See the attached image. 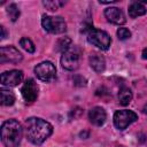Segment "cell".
<instances>
[{
  "label": "cell",
  "instance_id": "6da1fadb",
  "mask_svg": "<svg viewBox=\"0 0 147 147\" xmlns=\"http://www.w3.org/2000/svg\"><path fill=\"white\" fill-rule=\"evenodd\" d=\"M53 132V126L39 117H30L25 121L26 138L33 145H41Z\"/></svg>",
  "mask_w": 147,
  "mask_h": 147
},
{
  "label": "cell",
  "instance_id": "7a4b0ae2",
  "mask_svg": "<svg viewBox=\"0 0 147 147\" xmlns=\"http://www.w3.org/2000/svg\"><path fill=\"white\" fill-rule=\"evenodd\" d=\"M23 130L16 119H8L1 125V141L6 147H18Z\"/></svg>",
  "mask_w": 147,
  "mask_h": 147
},
{
  "label": "cell",
  "instance_id": "3957f363",
  "mask_svg": "<svg viewBox=\"0 0 147 147\" xmlns=\"http://www.w3.org/2000/svg\"><path fill=\"white\" fill-rule=\"evenodd\" d=\"M80 49L77 46H71L68 48L65 52H63L61 56V65L70 71L76 70L79 67V61H80Z\"/></svg>",
  "mask_w": 147,
  "mask_h": 147
},
{
  "label": "cell",
  "instance_id": "277c9868",
  "mask_svg": "<svg viewBox=\"0 0 147 147\" xmlns=\"http://www.w3.org/2000/svg\"><path fill=\"white\" fill-rule=\"evenodd\" d=\"M87 40L90 44L96 46L101 51H107L111 44V38L106 31L98 30L94 28H92L87 32Z\"/></svg>",
  "mask_w": 147,
  "mask_h": 147
},
{
  "label": "cell",
  "instance_id": "5b68a950",
  "mask_svg": "<svg viewBox=\"0 0 147 147\" xmlns=\"http://www.w3.org/2000/svg\"><path fill=\"white\" fill-rule=\"evenodd\" d=\"M41 24H42V28L47 32L54 33V34L63 33L67 30V24L61 16H46L45 15L42 16Z\"/></svg>",
  "mask_w": 147,
  "mask_h": 147
},
{
  "label": "cell",
  "instance_id": "8992f818",
  "mask_svg": "<svg viewBox=\"0 0 147 147\" xmlns=\"http://www.w3.org/2000/svg\"><path fill=\"white\" fill-rule=\"evenodd\" d=\"M34 74L41 82H52L56 77V68L49 61H44L34 67Z\"/></svg>",
  "mask_w": 147,
  "mask_h": 147
},
{
  "label": "cell",
  "instance_id": "52a82bcc",
  "mask_svg": "<svg viewBox=\"0 0 147 147\" xmlns=\"http://www.w3.org/2000/svg\"><path fill=\"white\" fill-rule=\"evenodd\" d=\"M137 119H138L137 114L127 109L117 110L114 115V124L118 130H125L130 124H132Z\"/></svg>",
  "mask_w": 147,
  "mask_h": 147
},
{
  "label": "cell",
  "instance_id": "ba28073f",
  "mask_svg": "<svg viewBox=\"0 0 147 147\" xmlns=\"http://www.w3.org/2000/svg\"><path fill=\"white\" fill-rule=\"evenodd\" d=\"M23 59L21 52L15 48L14 46H2L0 48V61L1 63L10 62V63H18Z\"/></svg>",
  "mask_w": 147,
  "mask_h": 147
},
{
  "label": "cell",
  "instance_id": "9c48e42d",
  "mask_svg": "<svg viewBox=\"0 0 147 147\" xmlns=\"http://www.w3.org/2000/svg\"><path fill=\"white\" fill-rule=\"evenodd\" d=\"M38 92H39V87L32 78L28 79L21 90L22 96L26 102H33L38 98Z\"/></svg>",
  "mask_w": 147,
  "mask_h": 147
},
{
  "label": "cell",
  "instance_id": "30bf717a",
  "mask_svg": "<svg viewBox=\"0 0 147 147\" xmlns=\"http://www.w3.org/2000/svg\"><path fill=\"white\" fill-rule=\"evenodd\" d=\"M1 84L3 86H16L23 80L22 70H10L1 74Z\"/></svg>",
  "mask_w": 147,
  "mask_h": 147
},
{
  "label": "cell",
  "instance_id": "8fae6325",
  "mask_svg": "<svg viewBox=\"0 0 147 147\" xmlns=\"http://www.w3.org/2000/svg\"><path fill=\"white\" fill-rule=\"evenodd\" d=\"M105 16L106 18L110 22V23H114V24H124L126 18H125V15L124 13L117 8V7H109L105 10Z\"/></svg>",
  "mask_w": 147,
  "mask_h": 147
},
{
  "label": "cell",
  "instance_id": "7c38bea8",
  "mask_svg": "<svg viewBox=\"0 0 147 147\" xmlns=\"http://www.w3.org/2000/svg\"><path fill=\"white\" fill-rule=\"evenodd\" d=\"M88 118H90V122L96 126H101L106 119H107V114H106V110L101 107H94L90 110L88 113Z\"/></svg>",
  "mask_w": 147,
  "mask_h": 147
},
{
  "label": "cell",
  "instance_id": "4fadbf2b",
  "mask_svg": "<svg viewBox=\"0 0 147 147\" xmlns=\"http://www.w3.org/2000/svg\"><path fill=\"white\" fill-rule=\"evenodd\" d=\"M90 65L94 69L96 72H102L106 68V61L105 57L99 53H92L90 55Z\"/></svg>",
  "mask_w": 147,
  "mask_h": 147
},
{
  "label": "cell",
  "instance_id": "5bb4252c",
  "mask_svg": "<svg viewBox=\"0 0 147 147\" xmlns=\"http://www.w3.org/2000/svg\"><path fill=\"white\" fill-rule=\"evenodd\" d=\"M146 11H147V9L141 2H132L130 5V7H129V15L132 18H136L138 16L145 15Z\"/></svg>",
  "mask_w": 147,
  "mask_h": 147
},
{
  "label": "cell",
  "instance_id": "9a60e30c",
  "mask_svg": "<svg viewBox=\"0 0 147 147\" xmlns=\"http://www.w3.org/2000/svg\"><path fill=\"white\" fill-rule=\"evenodd\" d=\"M132 100V92L130 88L127 87H122L119 88V92H118V101L122 106H127Z\"/></svg>",
  "mask_w": 147,
  "mask_h": 147
},
{
  "label": "cell",
  "instance_id": "2e32d148",
  "mask_svg": "<svg viewBox=\"0 0 147 147\" xmlns=\"http://www.w3.org/2000/svg\"><path fill=\"white\" fill-rule=\"evenodd\" d=\"M1 93V103L2 106H11L15 102V95L13 94V92H10L9 90H5L2 88L0 91Z\"/></svg>",
  "mask_w": 147,
  "mask_h": 147
},
{
  "label": "cell",
  "instance_id": "e0dca14e",
  "mask_svg": "<svg viewBox=\"0 0 147 147\" xmlns=\"http://www.w3.org/2000/svg\"><path fill=\"white\" fill-rule=\"evenodd\" d=\"M64 3L65 2H63V1H59V0H53V1H49V0H47V1H42V5L48 9V10H51V11H55V10H57L60 7H62V6H64Z\"/></svg>",
  "mask_w": 147,
  "mask_h": 147
},
{
  "label": "cell",
  "instance_id": "ac0fdd59",
  "mask_svg": "<svg viewBox=\"0 0 147 147\" xmlns=\"http://www.w3.org/2000/svg\"><path fill=\"white\" fill-rule=\"evenodd\" d=\"M7 14H8L9 18H10L13 22H15V21L18 18V16H20V9L17 8V6H16L15 3H10V5L7 7Z\"/></svg>",
  "mask_w": 147,
  "mask_h": 147
},
{
  "label": "cell",
  "instance_id": "d6986e66",
  "mask_svg": "<svg viewBox=\"0 0 147 147\" xmlns=\"http://www.w3.org/2000/svg\"><path fill=\"white\" fill-rule=\"evenodd\" d=\"M20 45L22 46L23 49H25L28 53H33L36 51V47H34V44L32 42L31 39L29 38H22L20 40Z\"/></svg>",
  "mask_w": 147,
  "mask_h": 147
},
{
  "label": "cell",
  "instance_id": "ffe728a7",
  "mask_svg": "<svg viewBox=\"0 0 147 147\" xmlns=\"http://www.w3.org/2000/svg\"><path fill=\"white\" fill-rule=\"evenodd\" d=\"M56 46H57V51L65 52L68 48L71 47V39H70V38H67V37L61 38V39L57 41Z\"/></svg>",
  "mask_w": 147,
  "mask_h": 147
},
{
  "label": "cell",
  "instance_id": "44dd1931",
  "mask_svg": "<svg viewBox=\"0 0 147 147\" xmlns=\"http://www.w3.org/2000/svg\"><path fill=\"white\" fill-rule=\"evenodd\" d=\"M117 37L118 39L121 40H125V39H129L131 37V31L126 28H119L117 30Z\"/></svg>",
  "mask_w": 147,
  "mask_h": 147
},
{
  "label": "cell",
  "instance_id": "7402d4cb",
  "mask_svg": "<svg viewBox=\"0 0 147 147\" xmlns=\"http://www.w3.org/2000/svg\"><path fill=\"white\" fill-rule=\"evenodd\" d=\"M1 31H2L1 39H5V38H6V30H5V26H1Z\"/></svg>",
  "mask_w": 147,
  "mask_h": 147
},
{
  "label": "cell",
  "instance_id": "603a6c76",
  "mask_svg": "<svg viewBox=\"0 0 147 147\" xmlns=\"http://www.w3.org/2000/svg\"><path fill=\"white\" fill-rule=\"evenodd\" d=\"M142 57L147 60V48H145V49L142 51Z\"/></svg>",
  "mask_w": 147,
  "mask_h": 147
},
{
  "label": "cell",
  "instance_id": "cb8c5ba5",
  "mask_svg": "<svg viewBox=\"0 0 147 147\" xmlns=\"http://www.w3.org/2000/svg\"><path fill=\"white\" fill-rule=\"evenodd\" d=\"M142 110H144V113H145V114L147 115V103H146V105L144 106V109H142Z\"/></svg>",
  "mask_w": 147,
  "mask_h": 147
}]
</instances>
